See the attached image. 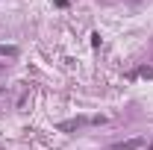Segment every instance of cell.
<instances>
[{
  "mask_svg": "<svg viewBox=\"0 0 153 150\" xmlns=\"http://www.w3.org/2000/svg\"><path fill=\"white\" fill-rule=\"evenodd\" d=\"M141 147H144V138L141 135H133V138H124V141L112 144V150H141Z\"/></svg>",
  "mask_w": 153,
  "mask_h": 150,
  "instance_id": "6da1fadb",
  "label": "cell"
},
{
  "mask_svg": "<svg viewBox=\"0 0 153 150\" xmlns=\"http://www.w3.org/2000/svg\"><path fill=\"white\" fill-rule=\"evenodd\" d=\"M85 124V118H74V121H65V124H59V130H76V127H82Z\"/></svg>",
  "mask_w": 153,
  "mask_h": 150,
  "instance_id": "7a4b0ae2",
  "label": "cell"
},
{
  "mask_svg": "<svg viewBox=\"0 0 153 150\" xmlns=\"http://www.w3.org/2000/svg\"><path fill=\"white\" fill-rule=\"evenodd\" d=\"M130 76H150L153 79V68H138V71H133Z\"/></svg>",
  "mask_w": 153,
  "mask_h": 150,
  "instance_id": "3957f363",
  "label": "cell"
},
{
  "mask_svg": "<svg viewBox=\"0 0 153 150\" xmlns=\"http://www.w3.org/2000/svg\"><path fill=\"white\" fill-rule=\"evenodd\" d=\"M0 53H6V56H15L18 50H15V47H0Z\"/></svg>",
  "mask_w": 153,
  "mask_h": 150,
  "instance_id": "277c9868",
  "label": "cell"
},
{
  "mask_svg": "<svg viewBox=\"0 0 153 150\" xmlns=\"http://www.w3.org/2000/svg\"><path fill=\"white\" fill-rule=\"evenodd\" d=\"M0 68H3V65H0Z\"/></svg>",
  "mask_w": 153,
  "mask_h": 150,
  "instance_id": "5b68a950",
  "label": "cell"
}]
</instances>
